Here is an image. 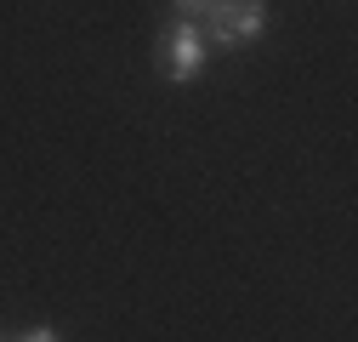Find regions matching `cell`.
I'll list each match as a JSON object with an SVG mask.
<instances>
[{
    "label": "cell",
    "instance_id": "obj_1",
    "mask_svg": "<svg viewBox=\"0 0 358 342\" xmlns=\"http://www.w3.org/2000/svg\"><path fill=\"white\" fill-rule=\"evenodd\" d=\"M199 34H205V46H256L262 29H267V0H205V12L194 18Z\"/></svg>",
    "mask_w": 358,
    "mask_h": 342
},
{
    "label": "cell",
    "instance_id": "obj_2",
    "mask_svg": "<svg viewBox=\"0 0 358 342\" xmlns=\"http://www.w3.org/2000/svg\"><path fill=\"white\" fill-rule=\"evenodd\" d=\"M205 57H210V46H205L199 23L194 18H171L165 34H159V74L171 86H194L205 74Z\"/></svg>",
    "mask_w": 358,
    "mask_h": 342
},
{
    "label": "cell",
    "instance_id": "obj_3",
    "mask_svg": "<svg viewBox=\"0 0 358 342\" xmlns=\"http://www.w3.org/2000/svg\"><path fill=\"white\" fill-rule=\"evenodd\" d=\"M17 342H63V331H52V325H34V331H23Z\"/></svg>",
    "mask_w": 358,
    "mask_h": 342
},
{
    "label": "cell",
    "instance_id": "obj_4",
    "mask_svg": "<svg viewBox=\"0 0 358 342\" xmlns=\"http://www.w3.org/2000/svg\"><path fill=\"white\" fill-rule=\"evenodd\" d=\"M171 6H176V18H199V12H205V0H171Z\"/></svg>",
    "mask_w": 358,
    "mask_h": 342
},
{
    "label": "cell",
    "instance_id": "obj_5",
    "mask_svg": "<svg viewBox=\"0 0 358 342\" xmlns=\"http://www.w3.org/2000/svg\"><path fill=\"white\" fill-rule=\"evenodd\" d=\"M0 342H6V331H0Z\"/></svg>",
    "mask_w": 358,
    "mask_h": 342
}]
</instances>
